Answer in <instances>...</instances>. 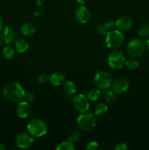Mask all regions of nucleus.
Instances as JSON below:
<instances>
[{
	"label": "nucleus",
	"instance_id": "f257e3e1",
	"mask_svg": "<svg viewBox=\"0 0 149 150\" xmlns=\"http://www.w3.org/2000/svg\"><path fill=\"white\" fill-rule=\"evenodd\" d=\"M25 90L23 86L18 82H10L3 88L4 98L11 102H20L24 98Z\"/></svg>",
	"mask_w": 149,
	"mask_h": 150
},
{
	"label": "nucleus",
	"instance_id": "f03ea898",
	"mask_svg": "<svg viewBox=\"0 0 149 150\" xmlns=\"http://www.w3.org/2000/svg\"><path fill=\"white\" fill-rule=\"evenodd\" d=\"M27 130L33 137L39 138L45 136L48 132V125L40 119H34L27 125Z\"/></svg>",
	"mask_w": 149,
	"mask_h": 150
},
{
	"label": "nucleus",
	"instance_id": "7ed1b4c3",
	"mask_svg": "<svg viewBox=\"0 0 149 150\" xmlns=\"http://www.w3.org/2000/svg\"><path fill=\"white\" fill-rule=\"evenodd\" d=\"M145 49V42L139 38H134L129 41L127 46V54L132 58H140L143 55Z\"/></svg>",
	"mask_w": 149,
	"mask_h": 150
},
{
	"label": "nucleus",
	"instance_id": "20e7f679",
	"mask_svg": "<svg viewBox=\"0 0 149 150\" xmlns=\"http://www.w3.org/2000/svg\"><path fill=\"white\" fill-rule=\"evenodd\" d=\"M124 35L118 29H113L106 35L107 47L111 50H115L119 48L124 42Z\"/></svg>",
	"mask_w": 149,
	"mask_h": 150
},
{
	"label": "nucleus",
	"instance_id": "39448f33",
	"mask_svg": "<svg viewBox=\"0 0 149 150\" xmlns=\"http://www.w3.org/2000/svg\"><path fill=\"white\" fill-rule=\"evenodd\" d=\"M77 125L81 130L89 131L96 126V118L91 113H81L77 118Z\"/></svg>",
	"mask_w": 149,
	"mask_h": 150
},
{
	"label": "nucleus",
	"instance_id": "423d86ee",
	"mask_svg": "<svg viewBox=\"0 0 149 150\" xmlns=\"http://www.w3.org/2000/svg\"><path fill=\"white\" fill-rule=\"evenodd\" d=\"M126 58L124 53L118 49L113 50L109 54L108 62L110 67L114 70H120L125 65Z\"/></svg>",
	"mask_w": 149,
	"mask_h": 150
},
{
	"label": "nucleus",
	"instance_id": "0eeeda50",
	"mask_svg": "<svg viewBox=\"0 0 149 150\" xmlns=\"http://www.w3.org/2000/svg\"><path fill=\"white\" fill-rule=\"evenodd\" d=\"M93 81H94L95 85L102 90L109 89L112 86V76L107 71H103V70L97 72L95 74Z\"/></svg>",
	"mask_w": 149,
	"mask_h": 150
},
{
	"label": "nucleus",
	"instance_id": "6e6552de",
	"mask_svg": "<svg viewBox=\"0 0 149 150\" xmlns=\"http://www.w3.org/2000/svg\"><path fill=\"white\" fill-rule=\"evenodd\" d=\"M72 105L74 109L79 113H85L89 110V99L86 95L83 94H79L75 95L72 99Z\"/></svg>",
	"mask_w": 149,
	"mask_h": 150
},
{
	"label": "nucleus",
	"instance_id": "1a4fd4ad",
	"mask_svg": "<svg viewBox=\"0 0 149 150\" xmlns=\"http://www.w3.org/2000/svg\"><path fill=\"white\" fill-rule=\"evenodd\" d=\"M15 143L18 147L20 149H28L33 144V136L29 133H20L16 136Z\"/></svg>",
	"mask_w": 149,
	"mask_h": 150
},
{
	"label": "nucleus",
	"instance_id": "9d476101",
	"mask_svg": "<svg viewBox=\"0 0 149 150\" xmlns=\"http://www.w3.org/2000/svg\"><path fill=\"white\" fill-rule=\"evenodd\" d=\"M75 19L80 23H87L91 19V13L89 9L85 6L82 5L77 7L74 13Z\"/></svg>",
	"mask_w": 149,
	"mask_h": 150
},
{
	"label": "nucleus",
	"instance_id": "9b49d317",
	"mask_svg": "<svg viewBox=\"0 0 149 150\" xmlns=\"http://www.w3.org/2000/svg\"><path fill=\"white\" fill-rule=\"evenodd\" d=\"M133 26V20L131 17L127 16H121L115 21V27L121 32L129 31Z\"/></svg>",
	"mask_w": 149,
	"mask_h": 150
},
{
	"label": "nucleus",
	"instance_id": "f8f14e48",
	"mask_svg": "<svg viewBox=\"0 0 149 150\" xmlns=\"http://www.w3.org/2000/svg\"><path fill=\"white\" fill-rule=\"evenodd\" d=\"M1 33H0V38L1 40V42L4 45H9L12 43L14 41L15 34V31L11 26H6L2 28Z\"/></svg>",
	"mask_w": 149,
	"mask_h": 150
},
{
	"label": "nucleus",
	"instance_id": "ddd939ff",
	"mask_svg": "<svg viewBox=\"0 0 149 150\" xmlns=\"http://www.w3.org/2000/svg\"><path fill=\"white\" fill-rule=\"evenodd\" d=\"M112 89L115 93L123 94L127 92L129 88V82L125 79H118L112 81Z\"/></svg>",
	"mask_w": 149,
	"mask_h": 150
},
{
	"label": "nucleus",
	"instance_id": "4468645a",
	"mask_svg": "<svg viewBox=\"0 0 149 150\" xmlns=\"http://www.w3.org/2000/svg\"><path fill=\"white\" fill-rule=\"evenodd\" d=\"M17 114L20 118L26 119L30 116L32 113V107L29 103L26 101H22L19 103L17 107Z\"/></svg>",
	"mask_w": 149,
	"mask_h": 150
},
{
	"label": "nucleus",
	"instance_id": "2eb2a0df",
	"mask_svg": "<svg viewBox=\"0 0 149 150\" xmlns=\"http://www.w3.org/2000/svg\"><path fill=\"white\" fill-rule=\"evenodd\" d=\"M115 22L113 21H109L105 23H102L97 26V32L102 35H107L110 32L115 29Z\"/></svg>",
	"mask_w": 149,
	"mask_h": 150
},
{
	"label": "nucleus",
	"instance_id": "dca6fc26",
	"mask_svg": "<svg viewBox=\"0 0 149 150\" xmlns=\"http://www.w3.org/2000/svg\"><path fill=\"white\" fill-rule=\"evenodd\" d=\"M49 81L53 86H61L65 82V76L61 72H56L50 76Z\"/></svg>",
	"mask_w": 149,
	"mask_h": 150
},
{
	"label": "nucleus",
	"instance_id": "f3484780",
	"mask_svg": "<svg viewBox=\"0 0 149 150\" xmlns=\"http://www.w3.org/2000/svg\"><path fill=\"white\" fill-rule=\"evenodd\" d=\"M20 30L22 35L24 36H32L36 32V27L34 25L30 22H26L20 26Z\"/></svg>",
	"mask_w": 149,
	"mask_h": 150
},
{
	"label": "nucleus",
	"instance_id": "a211bd4d",
	"mask_svg": "<svg viewBox=\"0 0 149 150\" xmlns=\"http://www.w3.org/2000/svg\"><path fill=\"white\" fill-rule=\"evenodd\" d=\"M16 51L20 54L26 52L29 48V42L24 38H19L15 42Z\"/></svg>",
	"mask_w": 149,
	"mask_h": 150
},
{
	"label": "nucleus",
	"instance_id": "6ab92c4d",
	"mask_svg": "<svg viewBox=\"0 0 149 150\" xmlns=\"http://www.w3.org/2000/svg\"><path fill=\"white\" fill-rule=\"evenodd\" d=\"M63 90L64 93L67 95L68 96H72L74 95L76 92V86L74 82L71 81H67L64 83L63 85Z\"/></svg>",
	"mask_w": 149,
	"mask_h": 150
},
{
	"label": "nucleus",
	"instance_id": "aec40b11",
	"mask_svg": "<svg viewBox=\"0 0 149 150\" xmlns=\"http://www.w3.org/2000/svg\"><path fill=\"white\" fill-rule=\"evenodd\" d=\"M104 97L105 98V100L108 103H113L117 100V94L113 90L108 89H105L103 93Z\"/></svg>",
	"mask_w": 149,
	"mask_h": 150
},
{
	"label": "nucleus",
	"instance_id": "412c9836",
	"mask_svg": "<svg viewBox=\"0 0 149 150\" xmlns=\"http://www.w3.org/2000/svg\"><path fill=\"white\" fill-rule=\"evenodd\" d=\"M108 108L106 104L103 103H98L95 106L94 114L95 115L98 116V117H100V116L105 115L108 112Z\"/></svg>",
	"mask_w": 149,
	"mask_h": 150
},
{
	"label": "nucleus",
	"instance_id": "4be33fe9",
	"mask_svg": "<svg viewBox=\"0 0 149 150\" xmlns=\"http://www.w3.org/2000/svg\"><path fill=\"white\" fill-rule=\"evenodd\" d=\"M3 56L7 59H12L14 58L15 55V51L14 48L11 46V45H6L2 51Z\"/></svg>",
	"mask_w": 149,
	"mask_h": 150
},
{
	"label": "nucleus",
	"instance_id": "5701e85b",
	"mask_svg": "<svg viewBox=\"0 0 149 150\" xmlns=\"http://www.w3.org/2000/svg\"><path fill=\"white\" fill-rule=\"evenodd\" d=\"M137 34L142 38H149V23H144L140 26V29L137 31Z\"/></svg>",
	"mask_w": 149,
	"mask_h": 150
},
{
	"label": "nucleus",
	"instance_id": "b1692460",
	"mask_svg": "<svg viewBox=\"0 0 149 150\" xmlns=\"http://www.w3.org/2000/svg\"><path fill=\"white\" fill-rule=\"evenodd\" d=\"M101 95H102V93H101V91L99 89H91V90H89L87 98L91 101H96L99 99Z\"/></svg>",
	"mask_w": 149,
	"mask_h": 150
},
{
	"label": "nucleus",
	"instance_id": "393cba45",
	"mask_svg": "<svg viewBox=\"0 0 149 150\" xmlns=\"http://www.w3.org/2000/svg\"><path fill=\"white\" fill-rule=\"evenodd\" d=\"M125 65L129 70H135L138 68L139 67V62L136 58H132L131 57L129 59L126 60Z\"/></svg>",
	"mask_w": 149,
	"mask_h": 150
},
{
	"label": "nucleus",
	"instance_id": "a878e982",
	"mask_svg": "<svg viewBox=\"0 0 149 150\" xmlns=\"http://www.w3.org/2000/svg\"><path fill=\"white\" fill-rule=\"evenodd\" d=\"M81 133L77 129H74V130H72L71 132L69 134L68 139L70 142H72V143H74V142H77L81 139Z\"/></svg>",
	"mask_w": 149,
	"mask_h": 150
},
{
	"label": "nucleus",
	"instance_id": "bb28decb",
	"mask_svg": "<svg viewBox=\"0 0 149 150\" xmlns=\"http://www.w3.org/2000/svg\"><path fill=\"white\" fill-rule=\"evenodd\" d=\"M57 150H74L75 149L72 142L67 141L59 144L56 148Z\"/></svg>",
	"mask_w": 149,
	"mask_h": 150
},
{
	"label": "nucleus",
	"instance_id": "cd10ccee",
	"mask_svg": "<svg viewBox=\"0 0 149 150\" xmlns=\"http://www.w3.org/2000/svg\"><path fill=\"white\" fill-rule=\"evenodd\" d=\"M23 99H24L25 101H26V102L32 103L35 100V95L31 92H26V93H25Z\"/></svg>",
	"mask_w": 149,
	"mask_h": 150
},
{
	"label": "nucleus",
	"instance_id": "c85d7f7f",
	"mask_svg": "<svg viewBox=\"0 0 149 150\" xmlns=\"http://www.w3.org/2000/svg\"><path fill=\"white\" fill-rule=\"evenodd\" d=\"M49 78L50 76L48 74H45V73H42V74L39 75L38 76V81L41 83H47L48 81H49Z\"/></svg>",
	"mask_w": 149,
	"mask_h": 150
},
{
	"label": "nucleus",
	"instance_id": "c756f323",
	"mask_svg": "<svg viewBox=\"0 0 149 150\" xmlns=\"http://www.w3.org/2000/svg\"><path fill=\"white\" fill-rule=\"evenodd\" d=\"M86 149L88 150H97L99 149V144L96 142H91L87 145Z\"/></svg>",
	"mask_w": 149,
	"mask_h": 150
},
{
	"label": "nucleus",
	"instance_id": "7c9ffc66",
	"mask_svg": "<svg viewBox=\"0 0 149 150\" xmlns=\"http://www.w3.org/2000/svg\"><path fill=\"white\" fill-rule=\"evenodd\" d=\"M115 150H127L128 149V146L126 144L124 143H120L118 144L114 148Z\"/></svg>",
	"mask_w": 149,
	"mask_h": 150
},
{
	"label": "nucleus",
	"instance_id": "2f4dec72",
	"mask_svg": "<svg viewBox=\"0 0 149 150\" xmlns=\"http://www.w3.org/2000/svg\"><path fill=\"white\" fill-rule=\"evenodd\" d=\"M40 15H41V11L39 10H35L34 13V17H36V18L40 16Z\"/></svg>",
	"mask_w": 149,
	"mask_h": 150
},
{
	"label": "nucleus",
	"instance_id": "473e14b6",
	"mask_svg": "<svg viewBox=\"0 0 149 150\" xmlns=\"http://www.w3.org/2000/svg\"><path fill=\"white\" fill-rule=\"evenodd\" d=\"M145 49H147L148 51H149V39L147 40L145 43Z\"/></svg>",
	"mask_w": 149,
	"mask_h": 150
},
{
	"label": "nucleus",
	"instance_id": "72a5a7b5",
	"mask_svg": "<svg viewBox=\"0 0 149 150\" xmlns=\"http://www.w3.org/2000/svg\"><path fill=\"white\" fill-rule=\"evenodd\" d=\"M3 24H4V23H3V19H2V18L0 16V32H1V29H2Z\"/></svg>",
	"mask_w": 149,
	"mask_h": 150
},
{
	"label": "nucleus",
	"instance_id": "f704fd0d",
	"mask_svg": "<svg viewBox=\"0 0 149 150\" xmlns=\"http://www.w3.org/2000/svg\"><path fill=\"white\" fill-rule=\"evenodd\" d=\"M44 1H45V0H36L37 4V5H39V6L42 5V4H43Z\"/></svg>",
	"mask_w": 149,
	"mask_h": 150
},
{
	"label": "nucleus",
	"instance_id": "c9c22d12",
	"mask_svg": "<svg viewBox=\"0 0 149 150\" xmlns=\"http://www.w3.org/2000/svg\"><path fill=\"white\" fill-rule=\"evenodd\" d=\"M76 1H77V3H79V4H80L83 5V4H84L85 3H86V0H76Z\"/></svg>",
	"mask_w": 149,
	"mask_h": 150
},
{
	"label": "nucleus",
	"instance_id": "e433bc0d",
	"mask_svg": "<svg viewBox=\"0 0 149 150\" xmlns=\"http://www.w3.org/2000/svg\"><path fill=\"white\" fill-rule=\"evenodd\" d=\"M5 149H7V147H6L3 144L0 143V150H5Z\"/></svg>",
	"mask_w": 149,
	"mask_h": 150
},
{
	"label": "nucleus",
	"instance_id": "4c0bfd02",
	"mask_svg": "<svg viewBox=\"0 0 149 150\" xmlns=\"http://www.w3.org/2000/svg\"><path fill=\"white\" fill-rule=\"evenodd\" d=\"M1 43H2V42H1V38H0V47H1Z\"/></svg>",
	"mask_w": 149,
	"mask_h": 150
}]
</instances>
